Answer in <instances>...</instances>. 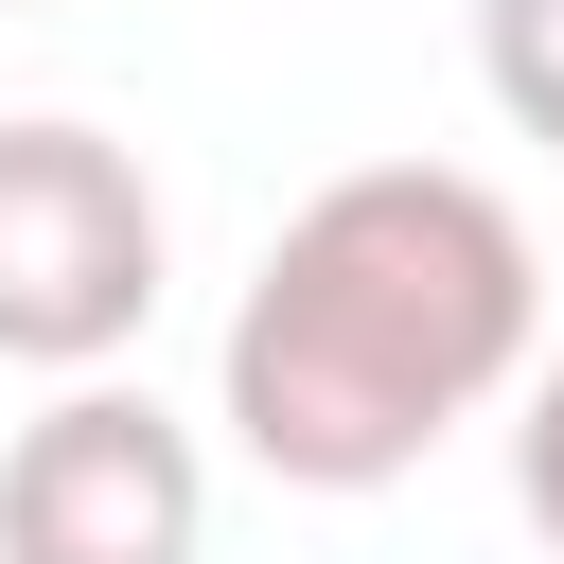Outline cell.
I'll list each match as a JSON object with an SVG mask.
<instances>
[{"label": "cell", "instance_id": "cell-4", "mask_svg": "<svg viewBox=\"0 0 564 564\" xmlns=\"http://www.w3.org/2000/svg\"><path fill=\"white\" fill-rule=\"evenodd\" d=\"M476 70L529 141H564V0H476Z\"/></svg>", "mask_w": 564, "mask_h": 564}, {"label": "cell", "instance_id": "cell-2", "mask_svg": "<svg viewBox=\"0 0 564 564\" xmlns=\"http://www.w3.org/2000/svg\"><path fill=\"white\" fill-rule=\"evenodd\" d=\"M159 317V176L106 123H0V370H106Z\"/></svg>", "mask_w": 564, "mask_h": 564}, {"label": "cell", "instance_id": "cell-5", "mask_svg": "<svg viewBox=\"0 0 564 564\" xmlns=\"http://www.w3.org/2000/svg\"><path fill=\"white\" fill-rule=\"evenodd\" d=\"M511 494H529V529L564 546V352L529 370V423H511Z\"/></svg>", "mask_w": 564, "mask_h": 564}, {"label": "cell", "instance_id": "cell-3", "mask_svg": "<svg viewBox=\"0 0 564 564\" xmlns=\"http://www.w3.org/2000/svg\"><path fill=\"white\" fill-rule=\"evenodd\" d=\"M212 546V458L159 388H53L0 458V564H194Z\"/></svg>", "mask_w": 564, "mask_h": 564}, {"label": "cell", "instance_id": "cell-1", "mask_svg": "<svg viewBox=\"0 0 564 564\" xmlns=\"http://www.w3.org/2000/svg\"><path fill=\"white\" fill-rule=\"evenodd\" d=\"M546 264L494 176L458 159H352L282 212L264 282L229 300V441L282 494H388L529 370Z\"/></svg>", "mask_w": 564, "mask_h": 564}]
</instances>
